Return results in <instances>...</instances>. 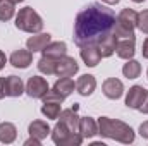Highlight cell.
Returning <instances> with one entry per match:
<instances>
[{
    "instance_id": "277c9868",
    "label": "cell",
    "mask_w": 148,
    "mask_h": 146,
    "mask_svg": "<svg viewBox=\"0 0 148 146\" xmlns=\"http://www.w3.org/2000/svg\"><path fill=\"white\" fill-rule=\"evenodd\" d=\"M16 28L21 31L35 35V33H40L43 29V19L40 17V14L33 7H24L16 16Z\"/></svg>"
},
{
    "instance_id": "ba28073f",
    "label": "cell",
    "mask_w": 148,
    "mask_h": 146,
    "mask_svg": "<svg viewBox=\"0 0 148 146\" xmlns=\"http://www.w3.org/2000/svg\"><path fill=\"white\" fill-rule=\"evenodd\" d=\"M79 53H81L83 62H84L88 67H95V65H98L100 60H102V55H100L98 45H95V43L81 45V46H79Z\"/></svg>"
},
{
    "instance_id": "44dd1931",
    "label": "cell",
    "mask_w": 148,
    "mask_h": 146,
    "mask_svg": "<svg viewBox=\"0 0 148 146\" xmlns=\"http://www.w3.org/2000/svg\"><path fill=\"white\" fill-rule=\"evenodd\" d=\"M115 45H117V36H115L114 33L107 35L105 38H102V40L98 41V50H100L102 59L110 57V55L115 53Z\"/></svg>"
},
{
    "instance_id": "7a4b0ae2",
    "label": "cell",
    "mask_w": 148,
    "mask_h": 146,
    "mask_svg": "<svg viewBox=\"0 0 148 146\" xmlns=\"http://www.w3.org/2000/svg\"><path fill=\"white\" fill-rule=\"evenodd\" d=\"M98 134L103 138H109L114 141L131 145L134 141V131L131 126H127L122 120L117 119H109V117H100L98 119Z\"/></svg>"
},
{
    "instance_id": "e0dca14e",
    "label": "cell",
    "mask_w": 148,
    "mask_h": 146,
    "mask_svg": "<svg viewBox=\"0 0 148 146\" xmlns=\"http://www.w3.org/2000/svg\"><path fill=\"white\" fill-rule=\"evenodd\" d=\"M24 93V83L17 76L5 77V96H21Z\"/></svg>"
},
{
    "instance_id": "7402d4cb",
    "label": "cell",
    "mask_w": 148,
    "mask_h": 146,
    "mask_svg": "<svg viewBox=\"0 0 148 146\" xmlns=\"http://www.w3.org/2000/svg\"><path fill=\"white\" fill-rule=\"evenodd\" d=\"M17 138V129L12 122H2L0 124V143L10 145Z\"/></svg>"
},
{
    "instance_id": "4fadbf2b",
    "label": "cell",
    "mask_w": 148,
    "mask_h": 146,
    "mask_svg": "<svg viewBox=\"0 0 148 146\" xmlns=\"http://www.w3.org/2000/svg\"><path fill=\"white\" fill-rule=\"evenodd\" d=\"M77 132L83 136V139H91L98 134V122L91 117H79V127Z\"/></svg>"
},
{
    "instance_id": "d590c367",
    "label": "cell",
    "mask_w": 148,
    "mask_h": 146,
    "mask_svg": "<svg viewBox=\"0 0 148 146\" xmlns=\"http://www.w3.org/2000/svg\"><path fill=\"white\" fill-rule=\"evenodd\" d=\"M133 2H134V3H143L145 0H133Z\"/></svg>"
},
{
    "instance_id": "4dcf8cb0",
    "label": "cell",
    "mask_w": 148,
    "mask_h": 146,
    "mask_svg": "<svg viewBox=\"0 0 148 146\" xmlns=\"http://www.w3.org/2000/svg\"><path fill=\"white\" fill-rule=\"evenodd\" d=\"M5 96V77H0V100Z\"/></svg>"
},
{
    "instance_id": "8fae6325",
    "label": "cell",
    "mask_w": 148,
    "mask_h": 146,
    "mask_svg": "<svg viewBox=\"0 0 148 146\" xmlns=\"http://www.w3.org/2000/svg\"><path fill=\"white\" fill-rule=\"evenodd\" d=\"M77 110H79V105L74 103L71 108L62 110L60 115H59V117H60V122L66 124V126L69 127V131H73V132H77V127H79V115H77Z\"/></svg>"
},
{
    "instance_id": "1f68e13d",
    "label": "cell",
    "mask_w": 148,
    "mask_h": 146,
    "mask_svg": "<svg viewBox=\"0 0 148 146\" xmlns=\"http://www.w3.org/2000/svg\"><path fill=\"white\" fill-rule=\"evenodd\" d=\"M141 55L145 57V59H148V38L143 41V48H141Z\"/></svg>"
},
{
    "instance_id": "30bf717a",
    "label": "cell",
    "mask_w": 148,
    "mask_h": 146,
    "mask_svg": "<svg viewBox=\"0 0 148 146\" xmlns=\"http://www.w3.org/2000/svg\"><path fill=\"white\" fill-rule=\"evenodd\" d=\"M102 89H103V95H105L107 98H110V100H119V98L122 96V93H124V84H122V81L117 79V77H109V79L103 81Z\"/></svg>"
},
{
    "instance_id": "83f0119b",
    "label": "cell",
    "mask_w": 148,
    "mask_h": 146,
    "mask_svg": "<svg viewBox=\"0 0 148 146\" xmlns=\"http://www.w3.org/2000/svg\"><path fill=\"white\" fill-rule=\"evenodd\" d=\"M140 134H141V138L148 139V120H147V122H143V124L140 126Z\"/></svg>"
},
{
    "instance_id": "52a82bcc",
    "label": "cell",
    "mask_w": 148,
    "mask_h": 146,
    "mask_svg": "<svg viewBox=\"0 0 148 146\" xmlns=\"http://www.w3.org/2000/svg\"><path fill=\"white\" fill-rule=\"evenodd\" d=\"M79 71V65H77V62H76V59L73 57H69V55H62L60 59H57L55 60V76H59V77H71L74 74Z\"/></svg>"
},
{
    "instance_id": "603a6c76",
    "label": "cell",
    "mask_w": 148,
    "mask_h": 146,
    "mask_svg": "<svg viewBox=\"0 0 148 146\" xmlns=\"http://www.w3.org/2000/svg\"><path fill=\"white\" fill-rule=\"evenodd\" d=\"M60 105L62 103H59V102H43V105H41V113L47 117V119H50V120H57L59 119V115H60Z\"/></svg>"
},
{
    "instance_id": "4316f807",
    "label": "cell",
    "mask_w": 148,
    "mask_h": 146,
    "mask_svg": "<svg viewBox=\"0 0 148 146\" xmlns=\"http://www.w3.org/2000/svg\"><path fill=\"white\" fill-rule=\"evenodd\" d=\"M138 29L141 33L148 35V9H145L143 12L138 14Z\"/></svg>"
},
{
    "instance_id": "ffe728a7",
    "label": "cell",
    "mask_w": 148,
    "mask_h": 146,
    "mask_svg": "<svg viewBox=\"0 0 148 146\" xmlns=\"http://www.w3.org/2000/svg\"><path fill=\"white\" fill-rule=\"evenodd\" d=\"M28 132H29L31 138H36L40 141H43V139L52 132V129H50L48 124L43 122V120H33V122L29 124V127H28Z\"/></svg>"
},
{
    "instance_id": "d4e9b609",
    "label": "cell",
    "mask_w": 148,
    "mask_h": 146,
    "mask_svg": "<svg viewBox=\"0 0 148 146\" xmlns=\"http://www.w3.org/2000/svg\"><path fill=\"white\" fill-rule=\"evenodd\" d=\"M16 3L9 2V0H0V21H10L16 14Z\"/></svg>"
},
{
    "instance_id": "cb8c5ba5",
    "label": "cell",
    "mask_w": 148,
    "mask_h": 146,
    "mask_svg": "<svg viewBox=\"0 0 148 146\" xmlns=\"http://www.w3.org/2000/svg\"><path fill=\"white\" fill-rule=\"evenodd\" d=\"M122 74H124V77H127V79H136V77H140V74H141V64H140L138 60L129 59V60L124 64V67H122Z\"/></svg>"
},
{
    "instance_id": "f1b7e54d",
    "label": "cell",
    "mask_w": 148,
    "mask_h": 146,
    "mask_svg": "<svg viewBox=\"0 0 148 146\" xmlns=\"http://www.w3.org/2000/svg\"><path fill=\"white\" fill-rule=\"evenodd\" d=\"M138 110H140L141 113L148 115V93H147V96H145V100H143V103H141V107H140Z\"/></svg>"
},
{
    "instance_id": "6da1fadb",
    "label": "cell",
    "mask_w": 148,
    "mask_h": 146,
    "mask_svg": "<svg viewBox=\"0 0 148 146\" xmlns=\"http://www.w3.org/2000/svg\"><path fill=\"white\" fill-rule=\"evenodd\" d=\"M117 16L115 12L102 5V3H90L86 5L74 19V43L77 46L95 43L107 35L114 33Z\"/></svg>"
},
{
    "instance_id": "d6986e66",
    "label": "cell",
    "mask_w": 148,
    "mask_h": 146,
    "mask_svg": "<svg viewBox=\"0 0 148 146\" xmlns=\"http://www.w3.org/2000/svg\"><path fill=\"white\" fill-rule=\"evenodd\" d=\"M43 57L48 59H60L62 55H67V45L64 41H50L43 50H41Z\"/></svg>"
},
{
    "instance_id": "5b68a950",
    "label": "cell",
    "mask_w": 148,
    "mask_h": 146,
    "mask_svg": "<svg viewBox=\"0 0 148 146\" xmlns=\"http://www.w3.org/2000/svg\"><path fill=\"white\" fill-rule=\"evenodd\" d=\"M52 141L59 146H79L83 143V136L69 131V127L62 122H57L52 129Z\"/></svg>"
},
{
    "instance_id": "ac0fdd59",
    "label": "cell",
    "mask_w": 148,
    "mask_h": 146,
    "mask_svg": "<svg viewBox=\"0 0 148 146\" xmlns=\"http://www.w3.org/2000/svg\"><path fill=\"white\" fill-rule=\"evenodd\" d=\"M74 88H76V83H74L73 79L67 76V77H60V79H57L55 81V84H53V88H52V91L53 93H57L60 98H67L71 93L74 91Z\"/></svg>"
},
{
    "instance_id": "484cf974",
    "label": "cell",
    "mask_w": 148,
    "mask_h": 146,
    "mask_svg": "<svg viewBox=\"0 0 148 146\" xmlns=\"http://www.w3.org/2000/svg\"><path fill=\"white\" fill-rule=\"evenodd\" d=\"M55 60H57V59L41 57V59L38 60V71H40L41 74H47V76L53 74L55 72Z\"/></svg>"
},
{
    "instance_id": "8d00e7d4",
    "label": "cell",
    "mask_w": 148,
    "mask_h": 146,
    "mask_svg": "<svg viewBox=\"0 0 148 146\" xmlns=\"http://www.w3.org/2000/svg\"><path fill=\"white\" fill-rule=\"evenodd\" d=\"M147 76H148V71H147Z\"/></svg>"
},
{
    "instance_id": "e575fe53",
    "label": "cell",
    "mask_w": 148,
    "mask_h": 146,
    "mask_svg": "<svg viewBox=\"0 0 148 146\" xmlns=\"http://www.w3.org/2000/svg\"><path fill=\"white\" fill-rule=\"evenodd\" d=\"M9 2H12V3H21V2H24V0H9Z\"/></svg>"
},
{
    "instance_id": "9c48e42d",
    "label": "cell",
    "mask_w": 148,
    "mask_h": 146,
    "mask_svg": "<svg viewBox=\"0 0 148 146\" xmlns=\"http://www.w3.org/2000/svg\"><path fill=\"white\" fill-rule=\"evenodd\" d=\"M134 52H136V40L134 36L129 38H119L117 40V45H115V53L119 59H124V60H129L134 57Z\"/></svg>"
},
{
    "instance_id": "9a60e30c",
    "label": "cell",
    "mask_w": 148,
    "mask_h": 146,
    "mask_svg": "<svg viewBox=\"0 0 148 146\" xmlns=\"http://www.w3.org/2000/svg\"><path fill=\"white\" fill-rule=\"evenodd\" d=\"M95 88H97V79H95V76H91V74H83V76L76 81V89H77V93H79L81 96H90V95H93Z\"/></svg>"
},
{
    "instance_id": "5bb4252c",
    "label": "cell",
    "mask_w": 148,
    "mask_h": 146,
    "mask_svg": "<svg viewBox=\"0 0 148 146\" xmlns=\"http://www.w3.org/2000/svg\"><path fill=\"white\" fill-rule=\"evenodd\" d=\"M147 93L148 91L143 86H133V88H129V91H127V95H126V105H127L129 108L138 110L141 107V103H143Z\"/></svg>"
},
{
    "instance_id": "836d02e7",
    "label": "cell",
    "mask_w": 148,
    "mask_h": 146,
    "mask_svg": "<svg viewBox=\"0 0 148 146\" xmlns=\"http://www.w3.org/2000/svg\"><path fill=\"white\" fill-rule=\"evenodd\" d=\"M102 2H105V3H109V5H115V3H119L121 0H102Z\"/></svg>"
},
{
    "instance_id": "3957f363",
    "label": "cell",
    "mask_w": 148,
    "mask_h": 146,
    "mask_svg": "<svg viewBox=\"0 0 148 146\" xmlns=\"http://www.w3.org/2000/svg\"><path fill=\"white\" fill-rule=\"evenodd\" d=\"M136 28H138V12L133 9H122L117 16L115 26H114V35L117 36V40L134 36Z\"/></svg>"
},
{
    "instance_id": "7c38bea8",
    "label": "cell",
    "mask_w": 148,
    "mask_h": 146,
    "mask_svg": "<svg viewBox=\"0 0 148 146\" xmlns=\"http://www.w3.org/2000/svg\"><path fill=\"white\" fill-rule=\"evenodd\" d=\"M10 64L14 65V67H17V69H26V67H29V64L33 62V52L31 50H24V48H19V50H16V52H12V55H10Z\"/></svg>"
},
{
    "instance_id": "f546056e",
    "label": "cell",
    "mask_w": 148,
    "mask_h": 146,
    "mask_svg": "<svg viewBox=\"0 0 148 146\" xmlns=\"http://www.w3.org/2000/svg\"><path fill=\"white\" fill-rule=\"evenodd\" d=\"M24 145L26 146H40L41 145V141H40V139H36V138H29V139H28V141H24Z\"/></svg>"
},
{
    "instance_id": "d6a6232c",
    "label": "cell",
    "mask_w": 148,
    "mask_h": 146,
    "mask_svg": "<svg viewBox=\"0 0 148 146\" xmlns=\"http://www.w3.org/2000/svg\"><path fill=\"white\" fill-rule=\"evenodd\" d=\"M5 64H7V57H5V53L0 50V71L5 67Z\"/></svg>"
},
{
    "instance_id": "2e32d148",
    "label": "cell",
    "mask_w": 148,
    "mask_h": 146,
    "mask_svg": "<svg viewBox=\"0 0 148 146\" xmlns=\"http://www.w3.org/2000/svg\"><path fill=\"white\" fill-rule=\"evenodd\" d=\"M52 41V36L48 35V33H35L33 36L28 38V41H26V46H28V50H31L33 53L35 52H41L48 43Z\"/></svg>"
},
{
    "instance_id": "8992f818",
    "label": "cell",
    "mask_w": 148,
    "mask_h": 146,
    "mask_svg": "<svg viewBox=\"0 0 148 146\" xmlns=\"http://www.w3.org/2000/svg\"><path fill=\"white\" fill-rule=\"evenodd\" d=\"M24 91H26L28 96H31V98H43V96L50 91V88H48V83H47L45 77L31 76V77L28 79L26 86H24Z\"/></svg>"
}]
</instances>
